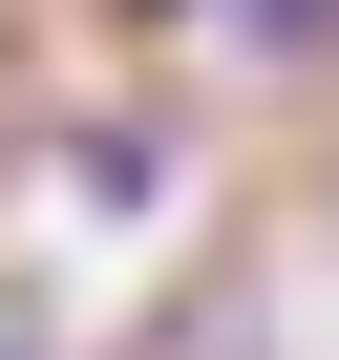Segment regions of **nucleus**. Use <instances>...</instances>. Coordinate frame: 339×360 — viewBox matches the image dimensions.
I'll return each mask as SVG.
<instances>
[{"label": "nucleus", "mask_w": 339, "mask_h": 360, "mask_svg": "<svg viewBox=\"0 0 339 360\" xmlns=\"http://www.w3.org/2000/svg\"><path fill=\"white\" fill-rule=\"evenodd\" d=\"M127 22H212V0H127Z\"/></svg>", "instance_id": "1"}]
</instances>
